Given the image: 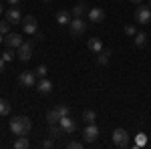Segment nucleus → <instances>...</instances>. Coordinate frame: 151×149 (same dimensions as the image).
I'll return each mask as SVG.
<instances>
[{
  "instance_id": "nucleus-1",
  "label": "nucleus",
  "mask_w": 151,
  "mask_h": 149,
  "mask_svg": "<svg viewBox=\"0 0 151 149\" xmlns=\"http://www.w3.org/2000/svg\"><path fill=\"white\" fill-rule=\"evenodd\" d=\"M32 129V123H30V119L28 117H24V115H20V117H14V119H10V131L14 133V135H26L28 131Z\"/></svg>"
},
{
  "instance_id": "nucleus-2",
  "label": "nucleus",
  "mask_w": 151,
  "mask_h": 149,
  "mask_svg": "<svg viewBox=\"0 0 151 149\" xmlns=\"http://www.w3.org/2000/svg\"><path fill=\"white\" fill-rule=\"evenodd\" d=\"M65 115H70V109L67 107V105H57L55 109H50V111L47 113L48 125H55V123H58V121H60V117H65Z\"/></svg>"
},
{
  "instance_id": "nucleus-3",
  "label": "nucleus",
  "mask_w": 151,
  "mask_h": 149,
  "mask_svg": "<svg viewBox=\"0 0 151 149\" xmlns=\"http://www.w3.org/2000/svg\"><path fill=\"white\" fill-rule=\"evenodd\" d=\"M99 137V127L95 123H85V131H83V143H95Z\"/></svg>"
},
{
  "instance_id": "nucleus-4",
  "label": "nucleus",
  "mask_w": 151,
  "mask_h": 149,
  "mask_svg": "<svg viewBox=\"0 0 151 149\" xmlns=\"http://www.w3.org/2000/svg\"><path fill=\"white\" fill-rule=\"evenodd\" d=\"M85 30H87V22H85L83 18H73V20L69 22L70 36H83V35H85Z\"/></svg>"
},
{
  "instance_id": "nucleus-5",
  "label": "nucleus",
  "mask_w": 151,
  "mask_h": 149,
  "mask_svg": "<svg viewBox=\"0 0 151 149\" xmlns=\"http://www.w3.org/2000/svg\"><path fill=\"white\" fill-rule=\"evenodd\" d=\"M135 22L137 24H149L151 22V8L149 6H137L135 8Z\"/></svg>"
},
{
  "instance_id": "nucleus-6",
  "label": "nucleus",
  "mask_w": 151,
  "mask_h": 149,
  "mask_svg": "<svg viewBox=\"0 0 151 149\" xmlns=\"http://www.w3.org/2000/svg\"><path fill=\"white\" fill-rule=\"evenodd\" d=\"M18 85H20L22 89L36 87V75L32 73V71H24V73H20V77H18Z\"/></svg>"
},
{
  "instance_id": "nucleus-7",
  "label": "nucleus",
  "mask_w": 151,
  "mask_h": 149,
  "mask_svg": "<svg viewBox=\"0 0 151 149\" xmlns=\"http://www.w3.org/2000/svg\"><path fill=\"white\" fill-rule=\"evenodd\" d=\"M16 57H18L20 63H28L30 57H32V45L30 42H22L18 46V50H16Z\"/></svg>"
},
{
  "instance_id": "nucleus-8",
  "label": "nucleus",
  "mask_w": 151,
  "mask_h": 149,
  "mask_svg": "<svg viewBox=\"0 0 151 149\" xmlns=\"http://www.w3.org/2000/svg\"><path fill=\"white\" fill-rule=\"evenodd\" d=\"M113 143L117 147H127L129 145V133L125 129H115L113 131Z\"/></svg>"
},
{
  "instance_id": "nucleus-9",
  "label": "nucleus",
  "mask_w": 151,
  "mask_h": 149,
  "mask_svg": "<svg viewBox=\"0 0 151 149\" xmlns=\"http://www.w3.org/2000/svg\"><path fill=\"white\" fill-rule=\"evenodd\" d=\"M58 125H60V129H63V133H75V129H77V123H75V119H73L70 115L60 117Z\"/></svg>"
},
{
  "instance_id": "nucleus-10",
  "label": "nucleus",
  "mask_w": 151,
  "mask_h": 149,
  "mask_svg": "<svg viewBox=\"0 0 151 149\" xmlns=\"http://www.w3.org/2000/svg\"><path fill=\"white\" fill-rule=\"evenodd\" d=\"M22 30L26 35H36L38 26H36V18L35 16H24L22 18Z\"/></svg>"
},
{
  "instance_id": "nucleus-11",
  "label": "nucleus",
  "mask_w": 151,
  "mask_h": 149,
  "mask_svg": "<svg viewBox=\"0 0 151 149\" xmlns=\"http://www.w3.org/2000/svg\"><path fill=\"white\" fill-rule=\"evenodd\" d=\"M4 42H6L8 48H18L24 40H22V36H20V35H16V32H8V35L4 36Z\"/></svg>"
},
{
  "instance_id": "nucleus-12",
  "label": "nucleus",
  "mask_w": 151,
  "mask_h": 149,
  "mask_svg": "<svg viewBox=\"0 0 151 149\" xmlns=\"http://www.w3.org/2000/svg\"><path fill=\"white\" fill-rule=\"evenodd\" d=\"M6 20L10 24H22V14H20V10L16 6H12V8L6 10Z\"/></svg>"
},
{
  "instance_id": "nucleus-13",
  "label": "nucleus",
  "mask_w": 151,
  "mask_h": 149,
  "mask_svg": "<svg viewBox=\"0 0 151 149\" xmlns=\"http://www.w3.org/2000/svg\"><path fill=\"white\" fill-rule=\"evenodd\" d=\"M36 89H38V93H40V95H48V93L52 91V81H48L47 77L38 79V83H36Z\"/></svg>"
},
{
  "instance_id": "nucleus-14",
  "label": "nucleus",
  "mask_w": 151,
  "mask_h": 149,
  "mask_svg": "<svg viewBox=\"0 0 151 149\" xmlns=\"http://www.w3.org/2000/svg\"><path fill=\"white\" fill-rule=\"evenodd\" d=\"M105 20V10L103 8H97V6H95V8H91V10H89V22H103Z\"/></svg>"
},
{
  "instance_id": "nucleus-15",
  "label": "nucleus",
  "mask_w": 151,
  "mask_h": 149,
  "mask_svg": "<svg viewBox=\"0 0 151 149\" xmlns=\"http://www.w3.org/2000/svg\"><path fill=\"white\" fill-rule=\"evenodd\" d=\"M87 46H89V50H91V53H97V55H99V53L103 50V40H101V38H97V36H95V38H89Z\"/></svg>"
},
{
  "instance_id": "nucleus-16",
  "label": "nucleus",
  "mask_w": 151,
  "mask_h": 149,
  "mask_svg": "<svg viewBox=\"0 0 151 149\" xmlns=\"http://www.w3.org/2000/svg\"><path fill=\"white\" fill-rule=\"evenodd\" d=\"M70 20H73V14H70V12H67V10H58L57 12V22L60 24V26H67Z\"/></svg>"
},
{
  "instance_id": "nucleus-17",
  "label": "nucleus",
  "mask_w": 151,
  "mask_h": 149,
  "mask_svg": "<svg viewBox=\"0 0 151 149\" xmlns=\"http://www.w3.org/2000/svg\"><path fill=\"white\" fill-rule=\"evenodd\" d=\"M85 10H87V6H85L83 2H79V4H75V6H73V10H70V14H73V18H83V14H85Z\"/></svg>"
},
{
  "instance_id": "nucleus-18",
  "label": "nucleus",
  "mask_w": 151,
  "mask_h": 149,
  "mask_svg": "<svg viewBox=\"0 0 151 149\" xmlns=\"http://www.w3.org/2000/svg\"><path fill=\"white\" fill-rule=\"evenodd\" d=\"M10 111H12L10 103H8L6 99H2V97H0V117H6V115H10Z\"/></svg>"
},
{
  "instance_id": "nucleus-19",
  "label": "nucleus",
  "mask_w": 151,
  "mask_h": 149,
  "mask_svg": "<svg viewBox=\"0 0 151 149\" xmlns=\"http://www.w3.org/2000/svg\"><path fill=\"white\" fill-rule=\"evenodd\" d=\"M83 121L85 123H95L97 121V113H95L93 109H85L83 111Z\"/></svg>"
},
{
  "instance_id": "nucleus-20",
  "label": "nucleus",
  "mask_w": 151,
  "mask_h": 149,
  "mask_svg": "<svg viewBox=\"0 0 151 149\" xmlns=\"http://www.w3.org/2000/svg\"><path fill=\"white\" fill-rule=\"evenodd\" d=\"M133 42H135V46H145L147 45V35H145V32H137V35L133 36Z\"/></svg>"
},
{
  "instance_id": "nucleus-21",
  "label": "nucleus",
  "mask_w": 151,
  "mask_h": 149,
  "mask_svg": "<svg viewBox=\"0 0 151 149\" xmlns=\"http://www.w3.org/2000/svg\"><path fill=\"white\" fill-rule=\"evenodd\" d=\"M109 58H111V50H101L99 57H97V63L105 67V65H109Z\"/></svg>"
},
{
  "instance_id": "nucleus-22",
  "label": "nucleus",
  "mask_w": 151,
  "mask_h": 149,
  "mask_svg": "<svg viewBox=\"0 0 151 149\" xmlns=\"http://www.w3.org/2000/svg\"><path fill=\"white\" fill-rule=\"evenodd\" d=\"M60 133H63V129H60V125H58V123L50 125V129H48V137H50V139H57Z\"/></svg>"
},
{
  "instance_id": "nucleus-23",
  "label": "nucleus",
  "mask_w": 151,
  "mask_h": 149,
  "mask_svg": "<svg viewBox=\"0 0 151 149\" xmlns=\"http://www.w3.org/2000/svg\"><path fill=\"white\" fill-rule=\"evenodd\" d=\"M14 147H16V149H26V147H30V141H28V139L24 137V135H20V137L16 139Z\"/></svg>"
},
{
  "instance_id": "nucleus-24",
  "label": "nucleus",
  "mask_w": 151,
  "mask_h": 149,
  "mask_svg": "<svg viewBox=\"0 0 151 149\" xmlns=\"http://www.w3.org/2000/svg\"><path fill=\"white\" fill-rule=\"evenodd\" d=\"M47 73H48L47 65H38V67L35 69V75L38 77V79H42V77H47Z\"/></svg>"
},
{
  "instance_id": "nucleus-25",
  "label": "nucleus",
  "mask_w": 151,
  "mask_h": 149,
  "mask_svg": "<svg viewBox=\"0 0 151 149\" xmlns=\"http://www.w3.org/2000/svg\"><path fill=\"white\" fill-rule=\"evenodd\" d=\"M14 55H16V53H14V50H12V48H6V50H4V53H2V58H4V60H6V63H10L12 58H14Z\"/></svg>"
},
{
  "instance_id": "nucleus-26",
  "label": "nucleus",
  "mask_w": 151,
  "mask_h": 149,
  "mask_svg": "<svg viewBox=\"0 0 151 149\" xmlns=\"http://www.w3.org/2000/svg\"><path fill=\"white\" fill-rule=\"evenodd\" d=\"M8 32H10V22H8V20H4V22H0V35H8Z\"/></svg>"
},
{
  "instance_id": "nucleus-27",
  "label": "nucleus",
  "mask_w": 151,
  "mask_h": 149,
  "mask_svg": "<svg viewBox=\"0 0 151 149\" xmlns=\"http://www.w3.org/2000/svg\"><path fill=\"white\" fill-rule=\"evenodd\" d=\"M67 147H69V149H81L83 147V141H75V139H73V141L67 143Z\"/></svg>"
},
{
  "instance_id": "nucleus-28",
  "label": "nucleus",
  "mask_w": 151,
  "mask_h": 149,
  "mask_svg": "<svg viewBox=\"0 0 151 149\" xmlns=\"http://www.w3.org/2000/svg\"><path fill=\"white\" fill-rule=\"evenodd\" d=\"M125 35H129V36H135V35H137V30H135V26H133V24H127V26H125Z\"/></svg>"
},
{
  "instance_id": "nucleus-29",
  "label": "nucleus",
  "mask_w": 151,
  "mask_h": 149,
  "mask_svg": "<svg viewBox=\"0 0 151 149\" xmlns=\"http://www.w3.org/2000/svg\"><path fill=\"white\" fill-rule=\"evenodd\" d=\"M52 145H55V143H52V139H47V141H42V147H45V149H50Z\"/></svg>"
},
{
  "instance_id": "nucleus-30",
  "label": "nucleus",
  "mask_w": 151,
  "mask_h": 149,
  "mask_svg": "<svg viewBox=\"0 0 151 149\" xmlns=\"http://www.w3.org/2000/svg\"><path fill=\"white\" fill-rule=\"evenodd\" d=\"M4 65H6V60L0 57V73H4Z\"/></svg>"
},
{
  "instance_id": "nucleus-31",
  "label": "nucleus",
  "mask_w": 151,
  "mask_h": 149,
  "mask_svg": "<svg viewBox=\"0 0 151 149\" xmlns=\"http://www.w3.org/2000/svg\"><path fill=\"white\" fill-rule=\"evenodd\" d=\"M8 4H12V6H16V4H20V0H6Z\"/></svg>"
},
{
  "instance_id": "nucleus-32",
  "label": "nucleus",
  "mask_w": 151,
  "mask_h": 149,
  "mask_svg": "<svg viewBox=\"0 0 151 149\" xmlns=\"http://www.w3.org/2000/svg\"><path fill=\"white\" fill-rule=\"evenodd\" d=\"M129 2H133V4H141V0H129Z\"/></svg>"
},
{
  "instance_id": "nucleus-33",
  "label": "nucleus",
  "mask_w": 151,
  "mask_h": 149,
  "mask_svg": "<svg viewBox=\"0 0 151 149\" xmlns=\"http://www.w3.org/2000/svg\"><path fill=\"white\" fill-rule=\"evenodd\" d=\"M2 12H4V10H2V4H0V14H2Z\"/></svg>"
},
{
  "instance_id": "nucleus-34",
  "label": "nucleus",
  "mask_w": 151,
  "mask_h": 149,
  "mask_svg": "<svg viewBox=\"0 0 151 149\" xmlns=\"http://www.w3.org/2000/svg\"><path fill=\"white\" fill-rule=\"evenodd\" d=\"M42 2H50V0H42Z\"/></svg>"
},
{
  "instance_id": "nucleus-35",
  "label": "nucleus",
  "mask_w": 151,
  "mask_h": 149,
  "mask_svg": "<svg viewBox=\"0 0 151 149\" xmlns=\"http://www.w3.org/2000/svg\"><path fill=\"white\" fill-rule=\"evenodd\" d=\"M149 6H151V0H149Z\"/></svg>"
}]
</instances>
